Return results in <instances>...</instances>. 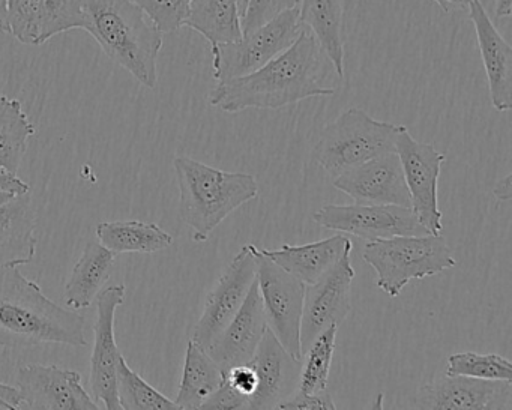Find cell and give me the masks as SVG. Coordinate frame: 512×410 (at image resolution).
I'll list each match as a JSON object with an SVG mask.
<instances>
[{"label": "cell", "instance_id": "1", "mask_svg": "<svg viewBox=\"0 0 512 410\" xmlns=\"http://www.w3.org/2000/svg\"><path fill=\"white\" fill-rule=\"evenodd\" d=\"M332 73L334 65L314 35L302 29L289 49L259 70L217 83L209 94V104L221 112L239 113L247 109L280 110L308 98L332 97Z\"/></svg>", "mask_w": 512, "mask_h": 410}, {"label": "cell", "instance_id": "2", "mask_svg": "<svg viewBox=\"0 0 512 410\" xmlns=\"http://www.w3.org/2000/svg\"><path fill=\"white\" fill-rule=\"evenodd\" d=\"M86 320L44 295L19 266L0 268V347L26 349L44 343L88 346Z\"/></svg>", "mask_w": 512, "mask_h": 410}, {"label": "cell", "instance_id": "3", "mask_svg": "<svg viewBox=\"0 0 512 410\" xmlns=\"http://www.w3.org/2000/svg\"><path fill=\"white\" fill-rule=\"evenodd\" d=\"M85 28L104 55L140 85L155 89L163 34L133 0H83Z\"/></svg>", "mask_w": 512, "mask_h": 410}, {"label": "cell", "instance_id": "4", "mask_svg": "<svg viewBox=\"0 0 512 410\" xmlns=\"http://www.w3.org/2000/svg\"><path fill=\"white\" fill-rule=\"evenodd\" d=\"M179 185V214L193 230L194 242L208 241L215 229L236 209L259 196L256 178L226 172L190 157L173 160Z\"/></svg>", "mask_w": 512, "mask_h": 410}, {"label": "cell", "instance_id": "5", "mask_svg": "<svg viewBox=\"0 0 512 410\" xmlns=\"http://www.w3.org/2000/svg\"><path fill=\"white\" fill-rule=\"evenodd\" d=\"M362 256L376 271L377 287L391 298L400 296L410 281L442 274L457 265L446 239L430 233L370 241Z\"/></svg>", "mask_w": 512, "mask_h": 410}, {"label": "cell", "instance_id": "6", "mask_svg": "<svg viewBox=\"0 0 512 410\" xmlns=\"http://www.w3.org/2000/svg\"><path fill=\"white\" fill-rule=\"evenodd\" d=\"M398 127L352 107L323 128L311 157L332 179L337 178L373 158L395 152Z\"/></svg>", "mask_w": 512, "mask_h": 410}, {"label": "cell", "instance_id": "7", "mask_svg": "<svg viewBox=\"0 0 512 410\" xmlns=\"http://www.w3.org/2000/svg\"><path fill=\"white\" fill-rule=\"evenodd\" d=\"M302 29L298 5L269 20L256 31L242 35L241 40L235 43L211 47L215 82H229L259 70L289 49Z\"/></svg>", "mask_w": 512, "mask_h": 410}, {"label": "cell", "instance_id": "8", "mask_svg": "<svg viewBox=\"0 0 512 410\" xmlns=\"http://www.w3.org/2000/svg\"><path fill=\"white\" fill-rule=\"evenodd\" d=\"M254 254L257 260V286L266 325L287 352L302 359L301 319L305 284L263 256L256 245Z\"/></svg>", "mask_w": 512, "mask_h": 410}, {"label": "cell", "instance_id": "9", "mask_svg": "<svg viewBox=\"0 0 512 410\" xmlns=\"http://www.w3.org/2000/svg\"><path fill=\"white\" fill-rule=\"evenodd\" d=\"M395 154L400 160L410 196V208L430 235L443 229L439 208V178L445 155L433 145L413 139L407 127L400 125L395 136Z\"/></svg>", "mask_w": 512, "mask_h": 410}, {"label": "cell", "instance_id": "10", "mask_svg": "<svg viewBox=\"0 0 512 410\" xmlns=\"http://www.w3.org/2000/svg\"><path fill=\"white\" fill-rule=\"evenodd\" d=\"M256 278L254 245L247 244L236 253L206 296L205 307L194 326L191 340L208 350L218 335L232 322Z\"/></svg>", "mask_w": 512, "mask_h": 410}, {"label": "cell", "instance_id": "11", "mask_svg": "<svg viewBox=\"0 0 512 410\" xmlns=\"http://www.w3.org/2000/svg\"><path fill=\"white\" fill-rule=\"evenodd\" d=\"M313 220L323 229L349 233L368 242L394 236L427 235L409 206L325 205L314 212Z\"/></svg>", "mask_w": 512, "mask_h": 410}, {"label": "cell", "instance_id": "12", "mask_svg": "<svg viewBox=\"0 0 512 410\" xmlns=\"http://www.w3.org/2000/svg\"><path fill=\"white\" fill-rule=\"evenodd\" d=\"M124 284L106 287L97 296V320L94 325V349L91 355L92 398L103 409L121 410L118 398V359L121 356L115 338L116 311L125 301Z\"/></svg>", "mask_w": 512, "mask_h": 410}, {"label": "cell", "instance_id": "13", "mask_svg": "<svg viewBox=\"0 0 512 410\" xmlns=\"http://www.w3.org/2000/svg\"><path fill=\"white\" fill-rule=\"evenodd\" d=\"M355 269L350 253L329 269L320 280L305 284L301 319V350L304 355L314 338L329 326H340L352 311Z\"/></svg>", "mask_w": 512, "mask_h": 410}, {"label": "cell", "instance_id": "14", "mask_svg": "<svg viewBox=\"0 0 512 410\" xmlns=\"http://www.w3.org/2000/svg\"><path fill=\"white\" fill-rule=\"evenodd\" d=\"M16 388L22 409L98 410L100 404L88 394L79 371L58 365L22 364L17 368Z\"/></svg>", "mask_w": 512, "mask_h": 410}, {"label": "cell", "instance_id": "15", "mask_svg": "<svg viewBox=\"0 0 512 410\" xmlns=\"http://www.w3.org/2000/svg\"><path fill=\"white\" fill-rule=\"evenodd\" d=\"M409 406L418 410H509L512 382L446 374L422 385L410 397Z\"/></svg>", "mask_w": 512, "mask_h": 410}, {"label": "cell", "instance_id": "16", "mask_svg": "<svg viewBox=\"0 0 512 410\" xmlns=\"http://www.w3.org/2000/svg\"><path fill=\"white\" fill-rule=\"evenodd\" d=\"M332 185L359 205L409 206L410 196L395 152L380 155L334 178Z\"/></svg>", "mask_w": 512, "mask_h": 410}, {"label": "cell", "instance_id": "17", "mask_svg": "<svg viewBox=\"0 0 512 410\" xmlns=\"http://www.w3.org/2000/svg\"><path fill=\"white\" fill-rule=\"evenodd\" d=\"M248 364L257 376V389L251 397L250 410H278L284 401L298 392L302 359L287 352L271 329H266Z\"/></svg>", "mask_w": 512, "mask_h": 410}, {"label": "cell", "instance_id": "18", "mask_svg": "<svg viewBox=\"0 0 512 410\" xmlns=\"http://www.w3.org/2000/svg\"><path fill=\"white\" fill-rule=\"evenodd\" d=\"M469 17L475 26L476 41L487 76L491 104L497 112L512 107V49L488 17L481 0H469Z\"/></svg>", "mask_w": 512, "mask_h": 410}, {"label": "cell", "instance_id": "19", "mask_svg": "<svg viewBox=\"0 0 512 410\" xmlns=\"http://www.w3.org/2000/svg\"><path fill=\"white\" fill-rule=\"evenodd\" d=\"M266 329L268 325L256 278L244 304L232 322L209 347L208 353L223 371L236 365L248 364L256 353Z\"/></svg>", "mask_w": 512, "mask_h": 410}, {"label": "cell", "instance_id": "20", "mask_svg": "<svg viewBox=\"0 0 512 410\" xmlns=\"http://www.w3.org/2000/svg\"><path fill=\"white\" fill-rule=\"evenodd\" d=\"M37 209L31 191L0 203V268L28 265L37 256Z\"/></svg>", "mask_w": 512, "mask_h": 410}, {"label": "cell", "instance_id": "21", "mask_svg": "<svg viewBox=\"0 0 512 410\" xmlns=\"http://www.w3.org/2000/svg\"><path fill=\"white\" fill-rule=\"evenodd\" d=\"M353 244L344 235H334L323 241L305 245L284 244L278 250L259 248L263 256L271 259L275 265L292 274L304 284H313L334 268L341 257L352 253Z\"/></svg>", "mask_w": 512, "mask_h": 410}, {"label": "cell", "instance_id": "22", "mask_svg": "<svg viewBox=\"0 0 512 410\" xmlns=\"http://www.w3.org/2000/svg\"><path fill=\"white\" fill-rule=\"evenodd\" d=\"M116 256L100 241H89L65 283V307L76 311L91 307L115 269Z\"/></svg>", "mask_w": 512, "mask_h": 410}, {"label": "cell", "instance_id": "23", "mask_svg": "<svg viewBox=\"0 0 512 410\" xmlns=\"http://www.w3.org/2000/svg\"><path fill=\"white\" fill-rule=\"evenodd\" d=\"M299 22L319 43L334 65L338 79L344 77V8L341 0H299Z\"/></svg>", "mask_w": 512, "mask_h": 410}, {"label": "cell", "instance_id": "24", "mask_svg": "<svg viewBox=\"0 0 512 410\" xmlns=\"http://www.w3.org/2000/svg\"><path fill=\"white\" fill-rule=\"evenodd\" d=\"M221 382H223V370L212 359L208 350L203 349L193 340L188 341L181 385L175 400L178 409H202L205 401L217 391Z\"/></svg>", "mask_w": 512, "mask_h": 410}, {"label": "cell", "instance_id": "25", "mask_svg": "<svg viewBox=\"0 0 512 410\" xmlns=\"http://www.w3.org/2000/svg\"><path fill=\"white\" fill-rule=\"evenodd\" d=\"M241 22L238 0H191L184 26L199 32L214 47L241 40Z\"/></svg>", "mask_w": 512, "mask_h": 410}, {"label": "cell", "instance_id": "26", "mask_svg": "<svg viewBox=\"0 0 512 410\" xmlns=\"http://www.w3.org/2000/svg\"><path fill=\"white\" fill-rule=\"evenodd\" d=\"M97 238L113 253L152 254L173 244V236L158 224L143 221H106L98 224Z\"/></svg>", "mask_w": 512, "mask_h": 410}, {"label": "cell", "instance_id": "27", "mask_svg": "<svg viewBox=\"0 0 512 410\" xmlns=\"http://www.w3.org/2000/svg\"><path fill=\"white\" fill-rule=\"evenodd\" d=\"M37 128L29 119L23 104L16 98L0 95V166L19 172L28 143Z\"/></svg>", "mask_w": 512, "mask_h": 410}, {"label": "cell", "instance_id": "28", "mask_svg": "<svg viewBox=\"0 0 512 410\" xmlns=\"http://www.w3.org/2000/svg\"><path fill=\"white\" fill-rule=\"evenodd\" d=\"M337 332L338 326H329L305 350L299 374V392L313 394L328 389Z\"/></svg>", "mask_w": 512, "mask_h": 410}, {"label": "cell", "instance_id": "29", "mask_svg": "<svg viewBox=\"0 0 512 410\" xmlns=\"http://www.w3.org/2000/svg\"><path fill=\"white\" fill-rule=\"evenodd\" d=\"M118 398L124 410H175V401L161 394L149 385L139 373L125 361L124 355L118 359Z\"/></svg>", "mask_w": 512, "mask_h": 410}, {"label": "cell", "instance_id": "30", "mask_svg": "<svg viewBox=\"0 0 512 410\" xmlns=\"http://www.w3.org/2000/svg\"><path fill=\"white\" fill-rule=\"evenodd\" d=\"M448 376L512 382L511 361L496 353L460 352L448 358Z\"/></svg>", "mask_w": 512, "mask_h": 410}, {"label": "cell", "instance_id": "31", "mask_svg": "<svg viewBox=\"0 0 512 410\" xmlns=\"http://www.w3.org/2000/svg\"><path fill=\"white\" fill-rule=\"evenodd\" d=\"M43 0H7L10 34L26 46H40Z\"/></svg>", "mask_w": 512, "mask_h": 410}, {"label": "cell", "instance_id": "32", "mask_svg": "<svg viewBox=\"0 0 512 410\" xmlns=\"http://www.w3.org/2000/svg\"><path fill=\"white\" fill-rule=\"evenodd\" d=\"M43 2L40 46L65 32L85 28L83 0H43Z\"/></svg>", "mask_w": 512, "mask_h": 410}, {"label": "cell", "instance_id": "33", "mask_svg": "<svg viewBox=\"0 0 512 410\" xmlns=\"http://www.w3.org/2000/svg\"><path fill=\"white\" fill-rule=\"evenodd\" d=\"M161 34H173L185 25L191 0H133Z\"/></svg>", "mask_w": 512, "mask_h": 410}, {"label": "cell", "instance_id": "34", "mask_svg": "<svg viewBox=\"0 0 512 410\" xmlns=\"http://www.w3.org/2000/svg\"><path fill=\"white\" fill-rule=\"evenodd\" d=\"M299 0H248L247 10L242 17V35L256 31L269 20L280 16L290 8L298 7Z\"/></svg>", "mask_w": 512, "mask_h": 410}, {"label": "cell", "instance_id": "35", "mask_svg": "<svg viewBox=\"0 0 512 410\" xmlns=\"http://www.w3.org/2000/svg\"><path fill=\"white\" fill-rule=\"evenodd\" d=\"M337 404L332 400V395L328 389L313 394L305 392H296L289 400L284 401L278 410H335Z\"/></svg>", "mask_w": 512, "mask_h": 410}, {"label": "cell", "instance_id": "36", "mask_svg": "<svg viewBox=\"0 0 512 410\" xmlns=\"http://www.w3.org/2000/svg\"><path fill=\"white\" fill-rule=\"evenodd\" d=\"M0 193L22 196V194L29 193V185L20 179L17 173L0 166Z\"/></svg>", "mask_w": 512, "mask_h": 410}, {"label": "cell", "instance_id": "37", "mask_svg": "<svg viewBox=\"0 0 512 410\" xmlns=\"http://www.w3.org/2000/svg\"><path fill=\"white\" fill-rule=\"evenodd\" d=\"M19 409H22V400L16 386L0 382V410Z\"/></svg>", "mask_w": 512, "mask_h": 410}, {"label": "cell", "instance_id": "38", "mask_svg": "<svg viewBox=\"0 0 512 410\" xmlns=\"http://www.w3.org/2000/svg\"><path fill=\"white\" fill-rule=\"evenodd\" d=\"M512 176L508 175L505 179H500L497 182L496 188H494V196L499 202H509L512 196V185H511Z\"/></svg>", "mask_w": 512, "mask_h": 410}, {"label": "cell", "instance_id": "39", "mask_svg": "<svg viewBox=\"0 0 512 410\" xmlns=\"http://www.w3.org/2000/svg\"><path fill=\"white\" fill-rule=\"evenodd\" d=\"M446 14L454 13V11L467 10L469 0H434Z\"/></svg>", "mask_w": 512, "mask_h": 410}, {"label": "cell", "instance_id": "40", "mask_svg": "<svg viewBox=\"0 0 512 410\" xmlns=\"http://www.w3.org/2000/svg\"><path fill=\"white\" fill-rule=\"evenodd\" d=\"M512 13V0H494V16L497 19H508Z\"/></svg>", "mask_w": 512, "mask_h": 410}, {"label": "cell", "instance_id": "41", "mask_svg": "<svg viewBox=\"0 0 512 410\" xmlns=\"http://www.w3.org/2000/svg\"><path fill=\"white\" fill-rule=\"evenodd\" d=\"M0 34H10L7 16V0H0Z\"/></svg>", "mask_w": 512, "mask_h": 410}, {"label": "cell", "instance_id": "42", "mask_svg": "<svg viewBox=\"0 0 512 410\" xmlns=\"http://www.w3.org/2000/svg\"><path fill=\"white\" fill-rule=\"evenodd\" d=\"M248 0H238L239 13H241V19L244 17L245 10H247Z\"/></svg>", "mask_w": 512, "mask_h": 410}, {"label": "cell", "instance_id": "43", "mask_svg": "<svg viewBox=\"0 0 512 410\" xmlns=\"http://www.w3.org/2000/svg\"><path fill=\"white\" fill-rule=\"evenodd\" d=\"M11 197L14 196H11V194L0 193V203L7 202V200L11 199Z\"/></svg>", "mask_w": 512, "mask_h": 410}]
</instances>
